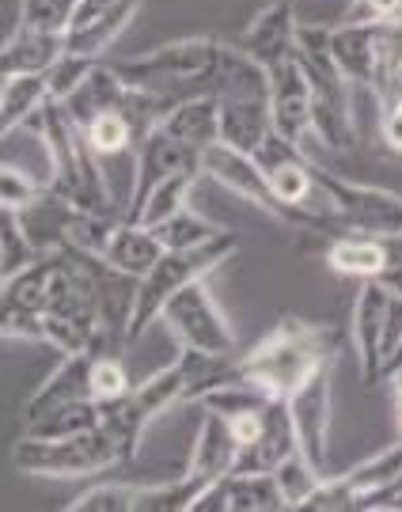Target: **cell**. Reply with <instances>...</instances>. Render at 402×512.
<instances>
[{"label": "cell", "mask_w": 402, "mask_h": 512, "mask_svg": "<svg viewBox=\"0 0 402 512\" xmlns=\"http://www.w3.org/2000/svg\"><path fill=\"white\" fill-rule=\"evenodd\" d=\"M338 330L315 327L300 315H281L255 346L236 357L239 380L266 391L270 399H289L319 365L334 361Z\"/></svg>", "instance_id": "obj_1"}, {"label": "cell", "mask_w": 402, "mask_h": 512, "mask_svg": "<svg viewBox=\"0 0 402 512\" xmlns=\"http://www.w3.org/2000/svg\"><path fill=\"white\" fill-rule=\"evenodd\" d=\"M296 61L311 80V137L327 148H353V114H349V80L330 50V27L300 23Z\"/></svg>", "instance_id": "obj_2"}, {"label": "cell", "mask_w": 402, "mask_h": 512, "mask_svg": "<svg viewBox=\"0 0 402 512\" xmlns=\"http://www.w3.org/2000/svg\"><path fill=\"white\" fill-rule=\"evenodd\" d=\"M239 247L236 232H220V236L205 239L198 247H179V251H164V258L141 277L137 285V304H133V319H129L126 330V346H133L137 338H145V330L152 323L164 319V304L171 296L186 289L190 281H201L217 270L224 258H232Z\"/></svg>", "instance_id": "obj_3"}, {"label": "cell", "mask_w": 402, "mask_h": 512, "mask_svg": "<svg viewBox=\"0 0 402 512\" xmlns=\"http://www.w3.org/2000/svg\"><path fill=\"white\" fill-rule=\"evenodd\" d=\"M217 54V38H179V42L156 46L152 54L118 61L110 69L122 76L129 88H145V92L186 99V95L209 92V73L217 65Z\"/></svg>", "instance_id": "obj_4"}, {"label": "cell", "mask_w": 402, "mask_h": 512, "mask_svg": "<svg viewBox=\"0 0 402 512\" xmlns=\"http://www.w3.org/2000/svg\"><path fill=\"white\" fill-rule=\"evenodd\" d=\"M179 403H186V372L183 361H171L167 368L152 372L141 387H133L129 395L99 403V425L114 437L122 463H129L141 452L148 425L167 410H175Z\"/></svg>", "instance_id": "obj_5"}, {"label": "cell", "mask_w": 402, "mask_h": 512, "mask_svg": "<svg viewBox=\"0 0 402 512\" xmlns=\"http://www.w3.org/2000/svg\"><path fill=\"white\" fill-rule=\"evenodd\" d=\"M12 463L16 471L35 478H88L103 475L110 467L122 463V452L110 437L107 429L99 425L92 433H80V437H27L16 440L12 448Z\"/></svg>", "instance_id": "obj_6"}, {"label": "cell", "mask_w": 402, "mask_h": 512, "mask_svg": "<svg viewBox=\"0 0 402 512\" xmlns=\"http://www.w3.org/2000/svg\"><path fill=\"white\" fill-rule=\"evenodd\" d=\"M311 175H315V194L323 198L330 217L346 224V232L402 239V194L384 186L353 183L323 167H311Z\"/></svg>", "instance_id": "obj_7"}, {"label": "cell", "mask_w": 402, "mask_h": 512, "mask_svg": "<svg viewBox=\"0 0 402 512\" xmlns=\"http://www.w3.org/2000/svg\"><path fill=\"white\" fill-rule=\"evenodd\" d=\"M201 171L213 179L217 186H224L228 194L243 198L247 205L262 209L266 217H274L277 224H289V228H319L323 220L315 217V209H296L285 205L274 194V186L266 179V171L258 167V160L251 152H239L232 145H213L201 152Z\"/></svg>", "instance_id": "obj_8"}, {"label": "cell", "mask_w": 402, "mask_h": 512, "mask_svg": "<svg viewBox=\"0 0 402 512\" xmlns=\"http://www.w3.org/2000/svg\"><path fill=\"white\" fill-rule=\"evenodd\" d=\"M164 327L179 338V346L201 349V353H220L232 357L236 353V330L228 323V315L220 311V304L213 300L205 277L190 281L186 289L171 296L164 304Z\"/></svg>", "instance_id": "obj_9"}, {"label": "cell", "mask_w": 402, "mask_h": 512, "mask_svg": "<svg viewBox=\"0 0 402 512\" xmlns=\"http://www.w3.org/2000/svg\"><path fill=\"white\" fill-rule=\"evenodd\" d=\"M179 171H201V152L186 148L179 137H171L164 126H156L145 141H137V148H133V186H129V202L122 209V220L137 224L148 194L164 179L179 175Z\"/></svg>", "instance_id": "obj_10"}, {"label": "cell", "mask_w": 402, "mask_h": 512, "mask_svg": "<svg viewBox=\"0 0 402 512\" xmlns=\"http://www.w3.org/2000/svg\"><path fill=\"white\" fill-rule=\"evenodd\" d=\"M330 368L334 361L319 365L311 372L304 384L296 387L293 395L285 399L289 414H293L296 437H300V452L330 475V459H327V433H330Z\"/></svg>", "instance_id": "obj_11"}, {"label": "cell", "mask_w": 402, "mask_h": 512, "mask_svg": "<svg viewBox=\"0 0 402 512\" xmlns=\"http://www.w3.org/2000/svg\"><path fill=\"white\" fill-rule=\"evenodd\" d=\"M387 308H391V289L384 281H365L361 293H357V304H353V323H349V338L357 349V365H361L365 387H376L384 380Z\"/></svg>", "instance_id": "obj_12"}, {"label": "cell", "mask_w": 402, "mask_h": 512, "mask_svg": "<svg viewBox=\"0 0 402 512\" xmlns=\"http://www.w3.org/2000/svg\"><path fill=\"white\" fill-rule=\"evenodd\" d=\"M330 50L349 84H361L365 92L376 95L380 65H384V23L346 19L342 27H330Z\"/></svg>", "instance_id": "obj_13"}, {"label": "cell", "mask_w": 402, "mask_h": 512, "mask_svg": "<svg viewBox=\"0 0 402 512\" xmlns=\"http://www.w3.org/2000/svg\"><path fill=\"white\" fill-rule=\"evenodd\" d=\"M255 160H258V167L266 171V179H270V186H274V194L285 205L308 209L311 198H319V194H315V175H311L308 156H304L300 145H293L289 137H281L277 129L266 137V145L255 152Z\"/></svg>", "instance_id": "obj_14"}, {"label": "cell", "mask_w": 402, "mask_h": 512, "mask_svg": "<svg viewBox=\"0 0 402 512\" xmlns=\"http://www.w3.org/2000/svg\"><path fill=\"white\" fill-rule=\"evenodd\" d=\"M270 110L274 129L293 145H304V137H311V80L296 54L270 69Z\"/></svg>", "instance_id": "obj_15"}, {"label": "cell", "mask_w": 402, "mask_h": 512, "mask_svg": "<svg viewBox=\"0 0 402 512\" xmlns=\"http://www.w3.org/2000/svg\"><path fill=\"white\" fill-rule=\"evenodd\" d=\"M281 509H285V497H281L274 471H255V475L228 471L194 505V512H281Z\"/></svg>", "instance_id": "obj_16"}, {"label": "cell", "mask_w": 402, "mask_h": 512, "mask_svg": "<svg viewBox=\"0 0 402 512\" xmlns=\"http://www.w3.org/2000/svg\"><path fill=\"white\" fill-rule=\"evenodd\" d=\"M296 31H300V19L289 0H274L266 4L255 16V23L236 38V46L247 57H255L258 65L270 73L274 65L289 61L296 54Z\"/></svg>", "instance_id": "obj_17"}, {"label": "cell", "mask_w": 402, "mask_h": 512, "mask_svg": "<svg viewBox=\"0 0 402 512\" xmlns=\"http://www.w3.org/2000/svg\"><path fill=\"white\" fill-rule=\"evenodd\" d=\"M92 361L95 353L84 349V353H69L61 357V365L35 387V395L23 406V421L35 425L38 418H46L50 410L65 403H76V399H92Z\"/></svg>", "instance_id": "obj_18"}, {"label": "cell", "mask_w": 402, "mask_h": 512, "mask_svg": "<svg viewBox=\"0 0 402 512\" xmlns=\"http://www.w3.org/2000/svg\"><path fill=\"white\" fill-rule=\"evenodd\" d=\"M300 452V437H296L293 414H289V403L285 399H274L266 406V425H262V437L247 448H239L236 467L239 475H255V471H277L285 459Z\"/></svg>", "instance_id": "obj_19"}, {"label": "cell", "mask_w": 402, "mask_h": 512, "mask_svg": "<svg viewBox=\"0 0 402 512\" xmlns=\"http://www.w3.org/2000/svg\"><path fill=\"white\" fill-rule=\"evenodd\" d=\"M239 456V440L232 433V421L217 414V410H201L198 437L190 444V467L186 475H194L198 482L213 486L217 478H224L236 467Z\"/></svg>", "instance_id": "obj_20"}, {"label": "cell", "mask_w": 402, "mask_h": 512, "mask_svg": "<svg viewBox=\"0 0 402 512\" xmlns=\"http://www.w3.org/2000/svg\"><path fill=\"white\" fill-rule=\"evenodd\" d=\"M270 133H274L270 99H262V95H224L220 99V145H232L255 156Z\"/></svg>", "instance_id": "obj_21"}, {"label": "cell", "mask_w": 402, "mask_h": 512, "mask_svg": "<svg viewBox=\"0 0 402 512\" xmlns=\"http://www.w3.org/2000/svg\"><path fill=\"white\" fill-rule=\"evenodd\" d=\"M395 258V239L365 236V232H346L330 243L327 262L334 274L361 277V281H380Z\"/></svg>", "instance_id": "obj_22"}, {"label": "cell", "mask_w": 402, "mask_h": 512, "mask_svg": "<svg viewBox=\"0 0 402 512\" xmlns=\"http://www.w3.org/2000/svg\"><path fill=\"white\" fill-rule=\"evenodd\" d=\"M69 50L65 31H38V27H16V35L4 42L0 54V73L19 76V73H50L57 57Z\"/></svg>", "instance_id": "obj_23"}, {"label": "cell", "mask_w": 402, "mask_h": 512, "mask_svg": "<svg viewBox=\"0 0 402 512\" xmlns=\"http://www.w3.org/2000/svg\"><path fill=\"white\" fill-rule=\"evenodd\" d=\"M164 129L171 137H179L186 148H194V152L220 145V95L201 92L179 99L175 107L167 110Z\"/></svg>", "instance_id": "obj_24"}, {"label": "cell", "mask_w": 402, "mask_h": 512, "mask_svg": "<svg viewBox=\"0 0 402 512\" xmlns=\"http://www.w3.org/2000/svg\"><path fill=\"white\" fill-rule=\"evenodd\" d=\"M4 164L27 171L42 190L57 186V160L54 148H50V137L31 118L16 129H4Z\"/></svg>", "instance_id": "obj_25"}, {"label": "cell", "mask_w": 402, "mask_h": 512, "mask_svg": "<svg viewBox=\"0 0 402 512\" xmlns=\"http://www.w3.org/2000/svg\"><path fill=\"white\" fill-rule=\"evenodd\" d=\"M164 243L156 236V228H148V224H129L122 220L118 228H114V236L107 239V247H103V258H107L110 266H118L122 274L129 277H141L164 258Z\"/></svg>", "instance_id": "obj_26"}, {"label": "cell", "mask_w": 402, "mask_h": 512, "mask_svg": "<svg viewBox=\"0 0 402 512\" xmlns=\"http://www.w3.org/2000/svg\"><path fill=\"white\" fill-rule=\"evenodd\" d=\"M57 270V255H42L31 266H23L19 274L4 277V293L0 308H23V311H46L50 300V281Z\"/></svg>", "instance_id": "obj_27"}, {"label": "cell", "mask_w": 402, "mask_h": 512, "mask_svg": "<svg viewBox=\"0 0 402 512\" xmlns=\"http://www.w3.org/2000/svg\"><path fill=\"white\" fill-rule=\"evenodd\" d=\"M137 8H141V0H122L118 8H110L103 12L99 19L92 23H84V27H69L65 38H69V54H84V57H99L103 61V50H107L114 38L126 31L133 16H137Z\"/></svg>", "instance_id": "obj_28"}, {"label": "cell", "mask_w": 402, "mask_h": 512, "mask_svg": "<svg viewBox=\"0 0 402 512\" xmlns=\"http://www.w3.org/2000/svg\"><path fill=\"white\" fill-rule=\"evenodd\" d=\"M46 99H50V76L46 73L4 76V88H0V129L23 126Z\"/></svg>", "instance_id": "obj_29"}, {"label": "cell", "mask_w": 402, "mask_h": 512, "mask_svg": "<svg viewBox=\"0 0 402 512\" xmlns=\"http://www.w3.org/2000/svg\"><path fill=\"white\" fill-rule=\"evenodd\" d=\"M84 137L99 160H110V156H122L129 148H137V133H133V122L126 118L122 107H110L103 114H95L92 122L84 126Z\"/></svg>", "instance_id": "obj_30"}, {"label": "cell", "mask_w": 402, "mask_h": 512, "mask_svg": "<svg viewBox=\"0 0 402 512\" xmlns=\"http://www.w3.org/2000/svg\"><path fill=\"white\" fill-rule=\"evenodd\" d=\"M99 429V403L95 399H76V403H65L50 410L46 418H38L35 425H27L31 437H80V433H92Z\"/></svg>", "instance_id": "obj_31"}, {"label": "cell", "mask_w": 402, "mask_h": 512, "mask_svg": "<svg viewBox=\"0 0 402 512\" xmlns=\"http://www.w3.org/2000/svg\"><path fill=\"white\" fill-rule=\"evenodd\" d=\"M35 258H42V251L35 247V239L27 232L23 217H19L16 209H4L0 205V277L19 274Z\"/></svg>", "instance_id": "obj_32"}, {"label": "cell", "mask_w": 402, "mask_h": 512, "mask_svg": "<svg viewBox=\"0 0 402 512\" xmlns=\"http://www.w3.org/2000/svg\"><path fill=\"white\" fill-rule=\"evenodd\" d=\"M198 175H205V171H179V175L164 179V183L148 194V202H145V209H141L137 224L156 228V224H164L167 217H175L179 209H186V205H190V194H194V183H198Z\"/></svg>", "instance_id": "obj_33"}, {"label": "cell", "mask_w": 402, "mask_h": 512, "mask_svg": "<svg viewBox=\"0 0 402 512\" xmlns=\"http://www.w3.org/2000/svg\"><path fill=\"white\" fill-rule=\"evenodd\" d=\"M274 478H277V486H281V497H285V509H304L308 497L319 490V482L327 475H323L304 452H293V456L274 471Z\"/></svg>", "instance_id": "obj_34"}, {"label": "cell", "mask_w": 402, "mask_h": 512, "mask_svg": "<svg viewBox=\"0 0 402 512\" xmlns=\"http://www.w3.org/2000/svg\"><path fill=\"white\" fill-rule=\"evenodd\" d=\"M220 232H224L220 224H213V220L201 217V213H194L190 205H186V209H179L175 217H167L164 224H156V236H160V243H164L167 251H179V247H198V243L220 236Z\"/></svg>", "instance_id": "obj_35"}, {"label": "cell", "mask_w": 402, "mask_h": 512, "mask_svg": "<svg viewBox=\"0 0 402 512\" xmlns=\"http://www.w3.org/2000/svg\"><path fill=\"white\" fill-rule=\"evenodd\" d=\"M274 399L266 395V391H258V387L243 384V380H232V384H220L213 391H205L198 399L201 410H217L224 418H236L243 410H262V406H270Z\"/></svg>", "instance_id": "obj_36"}, {"label": "cell", "mask_w": 402, "mask_h": 512, "mask_svg": "<svg viewBox=\"0 0 402 512\" xmlns=\"http://www.w3.org/2000/svg\"><path fill=\"white\" fill-rule=\"evenodd\" d=\"M99 65H103L99 57L69 54V50H65V54L57 57L54 69L46 73V76H50V99H61V103H65L69 95L84 88V80H88V76H92Z\"/></svg>", "instance_id": "obj_37"}, {"label": "cell", "mask_w": 402, "mask_h": 512, "mask_svg": "<svg viewBox=\"0 0 402 512\" xmlns=\"http://www.w3.org/2000/svg\"><path fill=\"white\" fill-rule=\"evenodd\" d=\"M69 512H133L137 509V486L129 482H103L88 494H80L76 501L65 505Z\"/></svg>", "instance_id": "obj_38"}, {"label": "cell", "mask_w": 402, "mask_h": 512, "mask_svg": "<svg viewBox=\"0 0 402 512\" xmlns=\"http://www.w3.org/2000/svg\"><path fill=\"white\" fill-rule=\"evenodd\" d=\"M129 372L122 365L118 353H95L92 361V399L95 403H107V399H122L129 395Z\"/></svg>", "instance_id": "obj_39"}, {"label": "cell", "mask_w": 402, "mask_h": 512, "mask_svg": "<svg viewBox=\"0 0 402 512\" xmlns=\"http://www.w3.org/2000/svg\"><path fill=\"white\" fill-rule=\"evenodd\" d=\"M76 0H19V27L69 31Z\"/></svg>", "instance_id": "obj_40"}, {"label": "cell", "mask_w": 402, "mask_h": 512, "mask_svg": "<svg viewBox=\"0 0 402 512\" xmlns=\"http://www.w3.org/2000/svg\"><path fill=\"white\" fill-rule=\"evenodd\" d=\"M46 190L27 175V171H19V167L4 164L0 167V205L4 209H16V213H23L31 202H38Z\"/></svg>", "instance_id": "obj_41"}, {"label": "cell", "mask_w": 402, "mask_h": 512, "mask_svg": "<svg viewBox=\"0 0 402 512\" xmlns=\"http://www.w3.org/2000/svg\"><path fill=\"white\" fill-rule=\"evenodd\" d=\"M0 330L4 338H16V342H46V311L4 308Z\"/></svg>", "instance_id": "obj_42"}, {"label": "cell", "mask_w": 402, "mask_h": 512, "mask_svg": "<svg viewBox=\"0 0 402 512\" xmlns=\"http://www.w3.org/2000/svg\"><path fill=\"white\" fill-rule=\"evenodd\" d=\"M402 16V0H349L346 19L353 23H387Z\"/></svg>", "instance_id": "obj_43"}, {"label": "cell", "mask_w": 402, "mask_h": 512, "mask_svg": "<svg viewBox=\"0 0 402 512\" xmlns=\"http://www.w3.org/2000/svg\"><path fill=\"white\" fill-rule=\"evenodd\" d=\"M380 137L387 141V148L402 152V107L380 110Z\"/></svg>", "instance_id": "obj_44"}, {"label": "cell", "mask_w": 402, "mask_h": 512, "mask_svg": "<svg viewBox=\"0 0 402 512\" xmlns=\"http://www.w3.org/2000/svg\"><path fill=\"white\" fill-rule=\"evenodd\" d=\"M357 509H402V475L391 482V486H384L380 494L365 497Z\"/></svg>", "instance_id": "obj_45"}, {"label": "cell", "mask_w": 402, "mask_h": 512, "mask_svg": "<svg viewBox=\"0 0 402 512\" xmlns=\"http://www.w3.org/2000/svg\"><path fill=\"white\" fill-rule=\"evenodd\" d=\"M399 368H402V342H399V349H395V353L384 361V380L391 376V372H399Z\"/></svg>", "instance_id": "obj_46"}, {"label": "cell", "mask_w": 402, "mask_h": 512, "mask_svg": "<svg viewBox=\"0 0 402 512\" xmlns=\"http://www.w3.org/2000/svg\"><path fill=\"white\" fill-rule=\"evenodd\" d=\"M387 380L395 384V399H399V429H402V368H399V372H391Z\"/></svg>", "instance_id": "obj_47"}]
</instances>
